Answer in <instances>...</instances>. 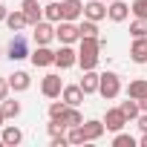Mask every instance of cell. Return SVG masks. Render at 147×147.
Segmentation results:
<instances>
[{
  "mask_svg": "<svg viewBox=\"0 0 147 147\" xmlns=\"http://www.w3.org/2000/svg\"><path fill=\"white\" fill-rule=\"evenodd\" d=\"M118 107H121V113L127 115V121H133V118H138V113H141V107H138V101H136V98H130V95H127V101H121Z\"/></svg>",
  "mask_w": 147,
  "mask_h": 147,
  "instance_id": "cell-23",
  "label": "cell"
},
{
  "mask_svg": "<svg viewBox=\"0 0 147 147\" xmlns=\"http://www.w3.org/2000/svg\"><path fill=\"white\" fill-rule=\"evenodd\" d=\"M130 9H133V15H136V18L147 20V0H133V3H130Z\"/></svg>",
  "mask_w": 147,
  "mask_h": 147,
  "instance_id": "cell-31",
  "label": "cell"
},
{
  "mask_svg": "<svg viewBox=\"0 0 147 147\" xmlns=\"http://www.w3.org/2000/svg\"><path fill=\"white\" fill-rule=\"evenodd\" d=\"M9 87H12V92H26V90L32 87V78H29V72H23V69L12 72V75H9Z\"/></svg>",
  "mask_w": 147,
  "mask_h": 147,
  "instance_id": "cell-15",
  "label": "cell"
},
{
  "mask_svg": "<svg viewBox=\"0 0 147 147\" xmlns=\"http://www.w3.org/2000/svg\"><path fill=\"white\" fill-rule=\"evenodd\" d=\"M78 43H81L78 46V63H81V69H95L98 66V58H101L104 40L101 38H81Z\"/></svg>",
  "mask_w": 147,
  "mask_h": 147,
  "instance_id": "cell-1",
  "label": "cell"
},
{
  "mask_svg": "<svg viewBox=\"0 0 147 147\" xmlns=\"http://www.w3.org/2000/svg\"><path fill=\"white\" fill-rule=\"evenodd\" d=\"M0 110H3V115L6 118H18L20 115V101H15V98H6V101H0Z\"/></svg>",
  "mask_w": 147,
  "mask_h": 147,
  "instance_id": "cell-24",
  "label": "cell"
},
{
  "mask_svg": "<svg viewBox=\"0 0 147 147\" xmlns=\"http://www.w3.org/2000/svg\"><path fill=\"white\" fill-rule=\"evenodd\" d=\"M118 92H121V78L115 75V72H104L101 84H98V95L107 98V101H113V98H118Z\"/></svg>",
  "mask_w": 147,
  "mask_h": 147,
  "instance_id": "cell-2",
  "label": "cell"
},
{
  "mask_svg": "<svg viewBox=\"0 0 147 147\" xmlns=\"http://www.w3.org/2000/svg\"><path fill=\"white\" fill-rule=\"evenodd\" d=\"M32 38H35V43L38 46H49L52 43V38H55V26H52V20H40V23H35V32H32Z\"/></svg>",
  "mask_w": 147,
  "mask_h": 147,
  "instance_id": "cell-7",
  "label": "cell"
},
{
  "mask_svg": "<svg viewBox=\"0 0 147 147\" xmlns=\"http://www.w3.org/2000/svg\"><path fill=\"white\" fill-rule=\"evenodd\" d=\"M20 9L26 12L29 26H35V23H40V20H43V6L38 3V0H23V3H20Z\"/></svg>",
  "mask_w": 147,
  "mask_h": 147,
  "instance_id": "cell-16",
  "label": "cell"
},
{
  "mask_svg": "<svg viewBox=\"0 0 147 147\" xmlns=\"http://www.w3.org/2000/svg\"><path fill=\"white\" fill-rule=\"evenodd\" d=\"M84 18H90V20H104L107 18V3L104 0H84Z\"/></svg>",
  "mask_w": 147,
  "mask_h": 147,
  "instance_id": "cell-9",
  "label": "cell"
},
{
  "mask_svg": "<svg viewBox=\"0 0 147 147\" xmlns=\"http://www.w3.org/2000/svg\"><path fill=\"white\" fill-rule=\"evenodd\" d=\"M81 130H84V141H98V138L107 133V124H104V121L90 118V121H84V124H81Z\"/></svg>",
  "mask_w": 147,
  "mask_h": 147,
  "instance_id": "cell-11",
  "label": "cell"
},
{
  "mask_svg": "<svg viewBox=\"0 0 147 147\" xmlns=\"http://www.w3.org/2000/svg\"><path fill=\"white\" fill-rule=\"evenodd\" d=\"M78 29H81V38H98V23L90 20V18H84L78 23Z\"/></svg>",
  "mask_w": 147,
  "mask_h": 147,
  "instance_id": "cell-26",
  "label": "cell"
},
{
  "mask_svg": "<svg viewBox=\"0 0 147 147\" xmlns=\"http://www.w3.org/2000/svg\"><path fill=\"white\" fill-rule=\"evenodd\" d=\"M29 58H32V63H35V66H40V69H46V66H52V63H55V52H52L49 46H35V52H32Z\"/></svg>",
  "mask_w": 147,
  "mask_h": 147,
  "instance_id": "cell-12",
  "label": "cell"
},
{
  "mask_svg": "<svg viewBox=\"0 0 147 147\" xmlns=\"http://www.w3.org/2000/svg\"><path fill=\"white\" fill-rule=\"evenodd\" d=\"M81 84V90L87 92V95H92V92H98V84H101V75L95 69H84V78L78 81Z\"/></svg>",
  "mask_w": 147,
  "mask_h": 147,
  "instance_id": "cell-17",
  "label": "cell"
},
{
  "mask_svg": "<svg viewBox=\"0 0 147 147\" xmlns=\"http://www.w3.org/2000/svg\"><path fill=\"white\" fill-rule=\"evenodd\" d=\"M6 26H9L12 32H20V29H26V26H29V18H26V12H23V9H15V12H9V18H6Z\"/></svg>",
  "mask_w": 147,
  "mask_h": 147,
  "instance_id": "cell-19",
  "label": "cell"
},
{
  "mask_svg": "<svg viewBox=\"0 0 147 147\" xmlns=\"http://www.w3.org/2000/svg\"><path fill=\"white\" fill-rule=\"evenodd\" d=\"M127 95L136 98V101L147 98V78H136V81H130V84H127Z\"/></svg>",
  "mask_w": 147,
  "mask_h": 147,
  "instance_id": "cell-21",
  "label": "cell"
},
{
  "mask_svg": "<svg viewBox=\"0 0 147 147\" xmlns=\"http://www.w3.org/2000/svg\"><path fill=\"white\" fill-rule=\"evenodd\" d=\"M138 107H141V113H147V98H141V101H138Z\"/></svg>",
  "mask_w": 147,
  "mask_h": 147,
  "instance_id": "cell-37",
  "label": "cell"
},
{
  "mask_svg": "<svg viewBox=\"0 0 147 147\" xmlns=\"http://www.w3.org/2000/svg\"><path fill=\"white\" fill-rule=\"evenodd\" d=\"M6 18H9V9H6L3 3H0V20H6Z\"/></svg>",
  "mask_w": 147,
  "mask_h": 147,
  "instance_id": "cell-36",
  "label": "cell"
},
{
  "mask_svg": "<svg viewBox=\"0 0 147 147\" xmlns=\"http://www.w3.org/2000/svg\"><path fill=\"white\" fill-rule=\"evenodd\" d=\"M130 58H133L136 63H147V38H133Z\"/></svg>",
  "mask_w": 147,
  "mask_h": 147,
  "instance_id": "cell-20",
  "label": "cell"
},
{
  "mask_svg": "<svg viewBox=\"0 0 147 147\" xmlns=\"http://www.w3.org/2000/svg\"><path fill=\"white\" fill-rule=\"evenodd\" d=\"M136 144H138V141H136L133 136L121 133V130H118V133H115V138H113V147H136Z\"/></svg>",
  "mask_w": 147,
  "mask_h": 147,
  "instance_id": "cell-28",
  "label": "cell"
},
{
  "mask_svg": "<svg viewBox=\"0 0 147 147\" xmlns=\"http://www.w3.org/2000/svg\"><path fill=\"white\" fill-rule=\"evenodd\" d=\"M130 6L124 3V0H113V3H107V18L113 20V23H124L127 18H130Z\"/></svg>",
  "mask_w": 147,
  "mask_h": 147,
  "instance_id": "cell-8",
  "label": "cell"
},
{
  "mask_svg": "<svg viewBox=\"0 0 147 147\" xmlns=\"http://www.w3.org/2000/svg\"><path fill=\"white\" fill-rule=\"evenodd\" d=\"M55 38L61 43H75V40H81V29H78L75 20H61L55 26Z\"/></svg>",
  "mask_w": 147,
  "mask_h": 147,
  "instance_id": "cell-3",
  "label": "cell"
},
{
  "mask_svg": "<svg viewBox=\"0 0 147 147\" xmlns=\"http://www.w3.org/2000/svg\"><path fill=\"white\" fill-rule=\"evenodd\" d=\"M136 121H138V130H141V133H147V113H138V118H136Z\"/></svg>",
  "mask_w": 147,
  "mask_h": 147,
  "instance_id": "cell-35",
  "label": "cell"
},
{
  "mask_svg": "<svg viewBox=\"0 0 147 147\" xmlns=\"http://www.w3.org/2000/svg\"><path fill=\"white\" fill-rule=\"evenodd\" d=\"M29 55H32V52H29L26 38L15 32V38H12V40H9V46H6V58H9V61H23V58H29Z\"/></svg>",
  "mask_w": 147,
  "mask_h": 147,
  "instance_id": "cell-4",
  "label": "cell"
},
{
  "mask_svg": "<svg viewBox=\"0 0 147 147\" xmlns=\"http://www.w3.org/2000/svg\"><path fill=\"white\" fill-rule=\"evenodd\" d=\"M46 130H49V136H66V121L63 118H49V124H46Z\"/></svg>",
  "mask_w": 147,
  "mask_h": 147,
  "instance_id": "cell-27",
  "label": "cell"
},
{
  "mask_svg": "<svg viewBox=\"0 0 147 147\" xmlns=\"http://www.w3.org/2000/svg\"><path fill=\"white\" fill-rule=\"evenodd\" d=\"M130 35H133V38H147V20L136 18V20L130 23Z\"/></svg>",
  "mask_w": 147,
  "mask_h": 147,
  "instance_id": "cell-29",
  "label": "cell"
},
{
  "mask_svg": "<svg viewBox=\"0 0 147 147\" xmlns=\"http://www.w3.org/2000/svg\"><path fill=\"white\" fill-rule=\"evenodd\" d=\"M0 138H3V144H9V147H18V144L23 141V130L15 127V124H3V133H0Z\"/></svg>",
  "mask_w": 147,
  "mask_h": 147,
  "instance_id": "cell-18",
  "label": "cell"
},
{
  "mask_svg": "<svg viewBox=\"0 0 147 147\" xmlns=\"http://www.w3.org/2000/svg\"><path fill=\"white\" fill-rule=\"evenodd\" d=\"M40 92H43L46 98H61V92H63V81H61V75H55V72L43 75V81H40Z\"/></svg>",
  "mask_w": 147,
  "mask_h": 147,
  "instance_id": "cell-6",
  "label": "cell"
},
{
  "mask_svg": "<svg viewBox=\"0 0 147 147\" xmlns=\"http://www.w3.org/2000/svg\"><path fill=\"white\" fill-rule=\"evenodd\" d=\"M138 144H141V147H147V133H144V136L138 138Z\"/></svg>",
  "mask_w": 147,
  "mask_h": 147,
  "instance_id": "cell-38",
  "label": "cell"
},
{
  "mask_svg": "<svg viewBox=\"0 0 147 147\" xmlns=\"http://www.w3.org/2000/svg\"><path fill=\"white\" fill-rule=\"evenodd\" d=\"M3 121H6V115H3V110H0V127H3Z\"/></svg>",
  "mask_w": 147,
  "mask_h": 147,
  "instance_id": "cell-39",
  "label": "cell"
},
{
  "mask_svg": "<svg viewBox=\"0 0 147 147\" xmlns=\"http://www.w3.org/2000/svg\"><path fill=\"white\" fill-rule=\"evenodd\" d=\"M63 121H66V127H81V124H84V115H81V110H78V107H66Z\"/></svg>",
  "mask_w": 147,
  "mask_h": 147,
  "instance_id": "cell-25",
  "label": "cell"
},
{
  "mask_svg": "<svg viewBox=\"0 0 147 147\" xmlns=\"http://www.w3.org/2000/svg\"><path fill=\"white\" fill-rule=\"evenodd\" d=\"M78 63V52L72 49V43H61V49L55 52V66H61V69H72Z\"/></svg>",
  "mask_w": 147,
  "mask_h": 147,
  "instance_id": "cell-5",
  "label": "cell"
},
{
  "mask_svg": "<svg viewBox=\"0 0 147 147\" xmlns=\"http://www.w3.org/2000/svg\"><path fill=\"white\" fill-rule=\"evenodd\" d=\"M66 144H69L66 136H52V147H66Z\"/></svg>",
  "mask_w": 147,
  "mask_h": 147,
  "instance_id": "cell-34",
  "label": "cell"
},
{
  "mask_svg": "<svg viewBox=\"0 0 147 147\" xmlns=\"http://www.w3.org/2000/svg\"><path fill=\"white\" fill-rule=\"evenodd\" d=\"M104 3H113V0H104Z\"/></svg>",
  "mask_w": 147,
  "mask_h": 147,
  "instance_id": "cell-40",
  "label": "cell"
},
{
  "mask_svg": "<svg viewBox=\"0 0 147 147\" xmlns=\"http://www.w3.org/2000/svg\"><path fill=\"white\" fill-rule=\"evenodd\" d=\"M43 18L52 20V23H61V20H63V9H61V3H55V0H52V3H46V6H43Z\"/></svg>",
  "mask_w": 147,
  "mask_h": 147,
  "instance_id": "cell-22",
  "label": "cell"
},
{
  "mask_svg": "<svg viewBox=\"0 0 147 147\" xmlns=\"http://www.w3.org/2000/svg\"><path fill=\"white\" fill-rule=\"evenodd\" d=\"M61 98H63L69 107H78V104L87 98V92L81 90V84H69V87L63 84V92H61Z\"/></svg>",
  "mask_w": 147,
  "mask_h": 147,
  "instance_id": "cell-13",
  "label": "cell"
},
{
  "mask_svg": "<svg viewBox=\"0 0 147 147\" xmlns=\"http://www.w3.org/2000/svg\"><path fill=\"white\" fill-rule=\"evenodd\" d=\"M66 138H69V144H84V130L81 127H69L66 130Z\"/></svg>",
  "mask_w": 147,
  "mask_h": 147,
  "instance_id": "cell-32",
  "label": "cell"
},
{
  "mask_svg": "<svg viewBox=\"0 0 147 147\" xmlns=\"http://www.w3.org/2000/svg\"><path fill=\"white\" fill-rule=\"evenodd\" d=\"M104 124H107V130H110V133H118V130H124V124H127V115L121 113V107H113V110H107V115H104Z\"/></svg>",
  "mask_w": 147,
  "mask_h": 147,
  "instance_id": "cell-10",
  "label": "cell"
},
{
  "mask_svg": "<svg viewBox=\"0 0 147 147\" xmlns=\"http://www.w3.org/2000/svg\"><path fill=\"white\" fill-rule=\"evenodd\" d=\"M61 9H63V20H81L84 0H61Z\"/></svg>",
  "mask_w": 147,
  "mask_h": 147,
  "instance_id": "cell-14",
  "label": "cell"
},
{
  "mask_svg": "<svg viewBox=\"0 0 147 147\" xmlns=\"http://www.w3.org/2000/svg\"><path fill=\"white\" fill-rule=\"evenodd\" d=\"M9 92H12L9 78H0V101H6V98H9Z\"/></svg>",
  "mask_w": 147,
  "mask_h": 147,
  "instance_id": "cell-33",
  "label": "cell"
},
{
  "mask_svg": "<svg viewBox=\"0 0 147 147\" xmlns=\"http://www.w3.org/2000/svg\"><path fill=\"white\" fill-rule=\"evenodd\" d=\"M66 107H69V104H66L63 98H61V101H52V104H49V118H63Z\"/></svg>",
  "mask_w": 147,
  "mask_h": 147,
  "instance_id": "cell-30",
  "label": "cell"
}]
</instances>
